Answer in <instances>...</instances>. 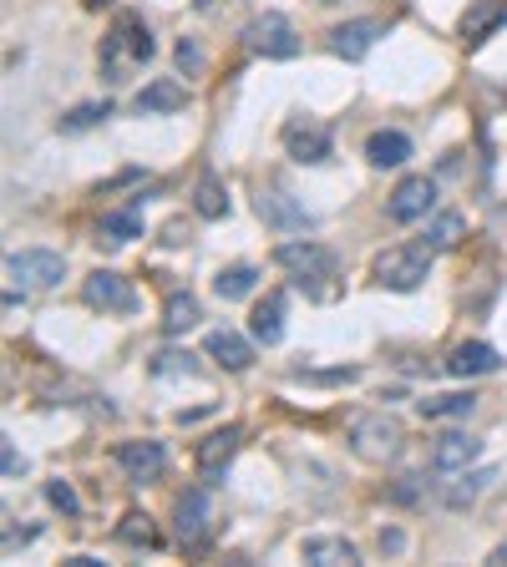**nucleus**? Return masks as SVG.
<instances>
[{"label":"nucleus","mask_w":507,"mask_h":567,"mask_svg":"<svg viewBox=\"0 0 507 567\" xmlns=\"http://www.w3.org/2000/svg\"><path fill=\"white\" fill-rule=\"evenodd\" d=\"M153 52H158V41H153L147 21L137 11H122L102 41V71H108V81H127V71L153 61Z\"/></svg>","instance_id":"f257e3e1"},{"label":"nucleus","mask_w":507,"mask_h":567,"mask_svg":"<svg viewBox=\"0 0 507 567\" xmlns=\"http://www.w3.org/2000/svg\"><path fill=\"white\" fill-rule=\"evenodd\" d=\"M274 264L284 269V274H294V284L300 290H309L315 299H325V279L340 274V259H335L325 243H315V238H290V243H280L274 249Z\"/></svg>","instance_id":"f03ea898"},{"label":"nucleus","mask_w":507,"mask_h":567,"mask_svg":"<svg viewBox=\"0 0 507 567\" xmlns=\"http://www.w3.org/2000/svg\"><path fill=\"white\" fill-rule=\"evenodd\" d=\"M431 279V243H396L375 259V284L391 294H412Z\"/></svg>","instance_id":"7ed1b4c3"},{"label":"nucleus","mask_w":507,"mask_h":567,"mask_svg":"<svg viewBox=\"0 0 507 567\" xmlns=\"http://www.w3.org/2000/svg\"><path fill=\"white\" fill-rule=\"evenodd\" d=\"M401 441H406V431H401L396 416H386V410H371V416H356L350 421V451L361 456V462H396L401 456Z\"/></svg>","instance_id":"20e7f679"},{"label":"nucleus","mask_w":507,"mask_h":567,"mask_svg":"<svg viewBox=\"0 0 507 567\" xmlns=\"http://www.w3.org/2000/svg\"><path fill=\"white\" fill-rule=\"evenodd\" d=\"M5 279L21 284V290H56L67 279V259L52 249H21L5 259Z\"/></svg>","instance_id":"39448f33"},{"label":"nucleus","mask_w":507,"mask_h":567,"mask_svg":"<svg viewBox=\"0 0 507 567\" xmlns=\"http://www.w3.org/2000/svg\"><path fill=\"white\" fill-rule=\"evenodd\" d=\"M244 36H249V46L264 61H290V56H300V36H294V21L280 11H264L254 15L249 26H244Z\"/></svg>","instance_id":"423d86ee"},{"label":"nucleus","mask_w":507,"mask_h":567,"mask_svg":"<svg viewBox=\"0 0 507 567\" xmlns=\"http://www.w3.org/2000/svg\"><path fill=\"white\" fill-rule=\"evenodd\" d=\"M81 299L92 304V309H102V315H137V290H133V279H122L112 274V269H97L87 284H81Z\"/></svg>","instance_id":"0eeeda50"},{"label":"nucleus","mask_w":507,"mask_h":567,"mask_svg":"<svg viewBox=\"0 0 507 567\" xmlns=\"http://www.w3.org/2000/svg\"><path fill=\"white\" fill-rule=\"evenodd\" d=\"M284 152H290L294 162H305V168H315V162H330V152H335V137H330V127H320V122H284Z\"/></svg>","instance_id":"6e6552de"},{"label":"nucleus","mask_w":507,"mask_h":567,"mask_svg":"<svg viewBox=\"0 0 507 567\" xmlns=\"http://www.w3.org/2000/svg\"><path fill=\"white\" fill-rule=\"evenodd\" d=\"M173 528H178V542L183 547H203V537H209V522H214V501H209V481L203 487H188L183 497H178L173 507Z\"/></svg>","instance_id":"1a4fd4ad"},{"label":"nucleus","mask_w":507,"mask_h":567,"mask_svg":"<svg viewBox=\"0 0 507 567\" xmlns=\"http://www.w3.org/2000/svg\"><path fill=\"white\" fill-rule=\"evenodd\" d=\"M431 208H437V178H427V172L406 178V183L391 193V203H386L391 224H416V218H427Z\"/></svg>","instance_id":"9d476101"},{"label":"nucleus","mask_w":507,"mask_h":567,"mask_svg":"<svg viewBox=\"0 0 507 567\" xmlns=\"http://www.w3.org/2000/svg\"><path fill=\"white\" fill-rule=\"evenodd\" d=\"M117 466L127 472V481L147 487V481H162V472H168V451H162V441H122Z\"/></svg>","instance_id":"9b49d317"},{"label":"nucleus","mask_w":507,"mask_h":567,"mask_svg":"<svg viewBox=\"0 0 507 567\" xmlns=\"http://www.w3.org/2000/svg\"><path fill=\"white\" fill-rule=\"evenodd\" d=\"M239 441H244L239 426H224V431H214L199 446V476L209 481V487H218V481L228 476V466H234V456H239Z\"/></svg>","instance_id":"f8f14e48"},{"label":"nucleus","mask_w":507,"mask_h":567,"mask_svg":"<svg viewBox=\"0 0 507 567\" xmlns=\"http://www.w3.org/2000/svg\"><path fill=\"white\" fill-rule=\"evenodd\" d=\"M259 218H264L269 228H280V234H309L315 228V213L300 208V203L290 199V193H280V188H269V193H259Z\"/></svg>","instance_id":"ddd939ff"},{"label":"nucleus","mask_w":507,"mask_h":567,"mask_svg":"<svg viewBox=\"0 0 507 567\" xmlns=\"http://www.w3.org/2000/svg\"><path fill=\"white\" fill-rule=\"evenodd\" d=\"M477 456H482V441L467 431H447V435H437V446H431V466H437V472H467Z\"/></svg>","instance_id":"4468645a"},{"label":"nucleus","mask_w":507,"mask_h":567,"mask_svg":"<svg viewBox=\"0 0 507 567\" xmlns=\"http://www.w3.org/2000/svg\"><path fill=\"white\" fill-rule=\"evenodd\" d=\"M497 365H503V355H497L493 344H482V340L457 344L452 355H447V375H457V381H472V375H493Z\"/></svg>","instance_id":"2eb2a0df"},{"label":"nucleus","mask_w":507,"mask_h":567,"mask_svg":"<svg viewBox=\"0 0 507 567\" xmlns=\"http://www.w3.org/2000/svg\"><path fill=\"white\" fill-rule=\"evenodd\" d=\"M375 41H381V21H346V26L330 31V52L340 61H361Z\"/></svg>","instance_id":"dca6fc26"},{"label":"nucleus","mask_w":507,"mask_h":567,"mask_svg":"<svg viewBox=\"0 0 507 567\" xmlns=\"http://www.w3.org/2000/svg\"><path fill=\"white\" fill-rule=\"evenodd\" d=\"M203 350H209V360H214V365L234 370V375L254 365V344L244 340L239 330H209V340H203Z\"/></svg>","instance_id":"f3484780"},{"label":"nucleus","mask_w":507,"mask_h":567,"mask_svg":"<svg viewBox=\"0 0 507 567\" xmlns=\"http://www.w3.org/2000/svg\"><path fill=\"white\" fill-rule=\"evenodd\" d=\"M406 158H412V137L396 133V127H381V133L365 137V162L371 168H401Z\"/></svg>","instance_id":"a211bd4d"},{"label":"nucleus","mask_w":507,"mask_h":567,"mask_svg":"<svg viewBox=\"0 0 507 567\" xmlns=\"http://www.w3.org/2000/svg\"><path fill=\"white\" fill-rule=\"evenodd\" d=\"M137 112H183L188 106V87L173 77H158V81H147L143 92L133 97Z\"/></svg>","instance_id":"6ab92c4d"},{"label":"nucleus","mask_w":507,"mask_h":567,"mask_svg":"<svg viewBox=\"0 0 507 567\" xmlns=\"http://www.w3.org/2000/svg\"><path fill=\"white\" fill-rule=\"evenodd\" d=\"M300 557L315 563V567H356V563H361L356 542H346V537H305Z\"/></svg>","instance_id":"aec40b11"},{"label":"nucleus","mask_w":507,"mask_h":567,"mask_svg":"<svg viewBox=\"0 0 507 567\" xmlns=\"http://www.w3.org/2000/svg\"><path fill=\"white\" fill-rule=\"evenodd\" d=\"M497 26H507V0H472L462 15V36L467 41H487Z\"/></svg>","instance_id":"412c9836"},{"label":"nucleus","mask_w":507,"mask_h":567,"mask_svg":"<svg viewBox=\"0 0 507 567\" xmlns=\"http://www.w3.org/2000/svg\"><path fill=\"white\" fill-rule=\"evenodd\" d=\"M249 334H254L259 344H280V340H284V294H269L264 304H254Z\"/></svg>","instance_id":"4be33fe9"},{"label":"nucleus","mask_w":507,"mask_h":567,"mask_svg":"<svg viewBox=\"0 0 507 567\" xmlns=\"http://www.w3.org/2000/svg\"><path fill=\"white\" fill-rule=\"evenodd\" d=\"M193 213L199 218H209V224H218V218H228V188L218 172H203L199 183H193Z\"/></svg>","instance_id":"5701e85b"},{"label":"nucleus","mask_w":507,"mask_h":567,"mask_svg":"<svg viewBox=\"0 0 507 567\" xmlns=\"http://www.w3.org/2000/svg\"><path fill=\"white\" fill-rule=\"evenodd\" d=\"M416 410H421L427 421H467L472 410H477V396H472V390H452V396H427V400H416Z\"/></svg>","instance_id":"b1692460"},{"label":"nucleus","mask_w":507,"mask_h":567,"mask_svg":"<svg viewBox=\"0 0 507 567\" xmlns=\"http://www.w3.org/2000/svg\"><path fill=\"white\" fill-rule=\"evenodd\" d=\"M214 290H218V299H249L254 290H259V269L254 264H234V269H218V279H214Z\"/></svg>","instance_id":"393cba45"},{"label":"nucleus","mask_w":507,"mask_h":567,"mask_svg":"<svg viewBox=\"0 0 507 567\" xmlns=\"http://www.w3.org/2000/svg\"><path fill=\"white\" fill-rule=\"evenodd\" d=\"M493 481H497L493 466H482V472H462V481H457V487H447V497H441V501H447L452 512H462V507H472V501L493 487Z\"/></svg>","instance_id":"a878e982"},{"label":"nucleus","mask_w":507,"mask_h":567,"mask_svg":"<svg viewBox=\"0 0 507 567\" xmlns=\"http://www.w3.org/2000/svg\"><path fill=\"white\" fill-rule=\"evenodd\" d=\"M199 319H203L199 299H193V294H173L168 309H162V330H168V334H188V330H199Z\"/></svg>","instance_id":"bb28decb"},{"label":"nucleus","mask_w":507,"mask_h":567,"mask_svg":"<svg viewBox=\"0 0 507 567\" xmlns=\"http://www.w3.org/2000/svg\"><path fill=\"white\" fill-rule=\"evenodd\" d=\"M108 117H112L108 102H81V106H71L67 117H61V133H92V127H102Z\"/></svg>","instance_id":"cd10ccee"},{"label":"nucleus","mask_w":507,"mask_h":567,"mask_svg":"<svg viewBox=\"0 0 507 567\" xmlns=\"http://www.w3.org/2000/svg\"><path fill=\"white\" fill-rule=\"evenodd\" d=\"M117 537L127 542V547H158V528H153V517L147 512H127L122 517V528H117Z\"/></svg>","instance_id":"c85d7f7f"},{"label":"nucleus","mask_w":507,"mask_h":567,"mask_svg":"<svg viewBox=\"0 0 507 567\" xmlns=\"http://www.w3.org/2000/svg\"><path fill=\"white\" fill-rule=\"evenodd\" d=\"M462 234H467V218H462V213H437V218L427 224V243H431V249H452Z\"/></svg>","instance_id":"c756f323"},{"label":"nucleus","mask_w":507,"mask_h":567,"mask_svg":"<svg viewBox=\"0 0 507 567\" xmlns=\"http://www.w3.org/2000/svg\"><path fill=\"white\" fill-rule=\"evenodd\" d=\"M102 234L112 243H133V238H143V218L137 213H102Z\"/></svg>","instance_id":"7c9ffc66"},{"label":"nucleus","mask_w":507,"mask_h":567,"mask_svg":"<svg viewBox=\"0 0 507 567\" xmlns=\"http://www.w3.org/2000/svg\"><path fill=\"white\" fill-rule=\"evenodd\" d=\"M46 501H52L56 512H67V517L81 512V497L71 491V481H61V476H56V481H46Z\"/></svg>","instance_id":"2f4dec72"},{"label":"nucleus","mask_w":507,"mask_h":567,"mask_svg":"<svg viewBox=\"0 0 507 567\" xmlns=\"http://www.w3.org/2000/svg\"><path fill=\"white\" fill-rule=\"evenodd\" d=\"M178 370H193V355H188V350H162L158 360H153V375H178Z\"/></svg>","instance_id":"473e14b6"},{"label":"nucleus","mask_w":507,"mask_h":567,"mask_svg":"<svg viewBox=\"0 0 507 567\" xmlns=\"http://www.w3.org/2000/svg\"><path fill=\"white\" fill-rule=\"evenodd\" d=\"M361 370L346 365V370H294V381H320V385H340V381H356Z\"/></svg>","instance_id":"72a5a7b5"},{"label":"nucleus","mask_w":507,"mask_h":567,"mask_svg":"<svg viewBox=\"0 0 507 567\" xmlns=\"http://www.w3.org/2000/svg\"><path fill=\"white\" fill-rule=\"evenodd\" d=\"M203 67V52L193 41H178V71H199Z\"/></svg>","instance_id":"f704fd0d"},{"label":"nucleus","mask_w":507,"mask_h":567,"mask_svg":"<svg viewBox=\"0 0 507 567\" xmlns=\"http://www.w3.org/2000/svg\"><path fill=\"white\" fill-rule=\"evenodd\" d=\"M421 481L427 476H401V487H391V501H416L421 497Z\"/></svg>","instance_id":"c9c22d12"},{"label":"nucleus","mask_w":507,"mask_h":567,"mask_svg":"<svg viewBox=\"0 0 507 567\" xmlns=\"http://www.w3.org/2000/svg\"><path fill=\"white\" fill-rule=\"evenodd\" d=\"M0 466H5V476H21L26 472V456H15V446L5 441V446H0Z\"/></svg>","instance_id":"e433bc0d"},{"label":"nucleus","mask_w":507,"mask_h":567,"mask_svg":"<svg viewBox=\"0 0 507 567\" xmlns=\"http://www.w3.org/2000/svg\"><path fill=\"white\" fill-rule=\"evenodd\" d=\"M41 528H26V532H5V553H15V547H26V542H36Z\"/></svg>","instance_id":"4c0bfd02"},{"label":"nucleus","mask_w":507,"mask_h":567,"mask_svg":"<svg viewBox=\"0 0 507 567\" xmlns=\"http://www.w3.org/2000/svg\"><path fill=\"white\" fill-rule=\"evenodd\" d=\"M406 547V537L401 532H381V553H401Z\"/></svg>","instance_id":"58836bf2"},{"label":"nucleus","mask_w":507,"mask_h":567,"mask_svg":"<svg viewBox=\"0 0 507 567\" xmlns=\"http://www.w3.org/2000/svg\"><path fill=\"white\" fill-rule=\"evenodd\" d=\"M493 563H507V542H503V547H497V553H493Z\"/></svg>","instance_id":"ea45409f"},{"label":"nucleus","mask_w":507,"mask_h":567,"mask_svg":"<svg viewBox=\"0 0 507 567\" xmlns=\"http://www.w3.org/2000/svg\"><path fill=\"white\" fill-rule=\"evenodd\" d=\"M320 5H335V0H320Z\"/></svg>","instance_id":"a19ab883"},{"label":"nucleus","mask_w":507,"mask_h":567,"mask_svg":"<svg viewBox=\"0 0 507 567\" xmlns=\"http://www.w3.org/2000/svg\"><path fill=\"white\" fill-rule=\"evenodd\" d=\"M92 5H102V0H92Z\"/></svg>","instance_id":"79ce46f5"}]
</instances>
